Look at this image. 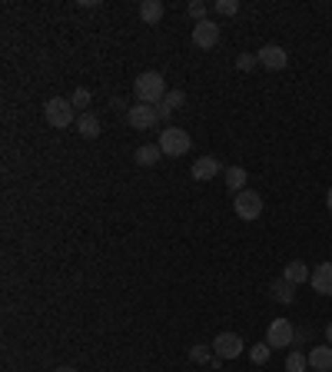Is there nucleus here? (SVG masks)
I'll use <instances>...</instances> for the list:
<instances>
[{"label":"nucleus","instance_id":"f03ea898","mask_svg":"<svg viewBox=\"0 0 332 372\" xmlns=\"http://www.w3.org/2000/svg\"><path fill=\"white\" fill-rule=\"evenodd\" d=\"M43 116H47V123L57 130L74 127V103L64 100V97H50V100L43 103Z\"/></svg>","mask_w":332,"mask_h":372},{"label":"nucleus","instance_id":"a878e982","mask_svg":"<svg viewBox=\"0 0 332 372\" xmlns=\"http://www.w3.org/2000/svg\"><path fill=\"white\" fill-rule=\"evenodd\" d=\"M190 359L193 362H209L213 356H209V346H193L190 349Z\"/></svg>","mask_w":332,"mask_h":372},{"label":"nucleus","instance_id":"7ed1b4c3","mask_svg":"<svg viewBox=\"0 0 332 372\" xmlns=\"http://www.w3.org/2000/svg\"><path fill=\"white\" fill-rule=\"evenodd\" d=\"M190 146H193V137L186 130L166 127L163 133H160V150H163V156H183V153H190Z\"/></svg>","mask_w":332,"mask_h":372},{"label":"nucleus","instance_id":"c756f323","mask_svg":"<svg viewBox=\"0 0 332 372\" xmlns=\"http://www.w3.org/2000/svg\"><path fill=\"white\" fill-rule=\"evenodd\" d=\"M326 206H329V213H332V186H329V193H326Z\"/></svg>","mask_w":332,"mask_h":372},{"label":"nucleus","instance_id":"2eb2a0df","mask_svg":"<svg viewBox=\"0 0 332 372\" xmlns=\"http://www.w3.org/2000/svg\"><path fill=\"white\" fill-rule=\"evenodd\" d=\"M246 180H249V173H246L243 167L226 170V190H230V196H240V193L246 190Z\"/></svg>","mask_w":332,"mask_h":372},{"label":"nucleus","instance_id":"39448f33","mask_svg":"<svg viewBox=\"0 0 332 372\" xmlns=\"http://www.w3.org/2000/svg\"><path fill=\"white\" fill-rule=\"evenodd\" d=\"M266 343H269L272 349L293 346V343H296L293 322H289V319H272V322H269V329H266Z\"/></svg>","mask_w":332,"mask_h":372},{"label":"nucleus","instance_id":"f257e3e1","mask_svg":"<svg viewBox=\"0 0 332 372\" xmlns=\"http://www.w3.org/2000/svg\"><path fill=\"white\" fill-rule=\"evenodd\" d=\"M133 93H137V100H140V103H150V106H156V103H163V97L170 90H166L163 74H156V70H146V74H140V77L133 80Z\"/></svg>","mask_w":332,"mask_h":372},{"label":"nucleus","instance_id":"6e6552de","mask_svg":"<svg viewBox=\"0 0 332 372\" xmlns=\"http://www.w3.org/2000/svg\"><path fill=\"white\" fill-rule=\"evenodd\" d=\"M193 43H196L200 50L216 47V43H219V27L213 24V20H200V24H193Z\"/></svg>","mask_w":332,"mask_h":372},{"label":"nucleus","instance_id":"4be33fe9","mask_svg":"<svg viewBox=\"0 0 332 372\" xmlns=\"http://www.w3.org/2000/svg\"><path fill=\"white\" fill-rule=\"evenodd\" d=\"M163 103L170 106V110H183V103H186V93H183V90H170L163 97Z\"/></svg>","mask_w":332,"mask_h":372},{"label":"nucleus","instance_id":"f8f14e48","mask_svg":"<svg viewBox=\"0 0 332 372\" xmlns=\"http://www.w3.org/2000/svg\"><path fill=\"white\" fill-rule=\"evenodd\" d=\"M219 170H223V163H219L216 156H200V160L193 163V180H200V183L206 180V183H209Z\"/></svg>","mask_w":332,"mask_h":372},{"label":"nucleus","instance_id":"dca6fc26","mask_svg":"<svg viewBox=\"0 0 332 372\" xmlns=\"http://www.w3.org/2000/svg\"><path fill=\"white\" fill-rule=\"evenodd\" d=\"M163 0H143L140 4V20L143 24H160L163 20Z\"/></svg>","mask_w":332,"mask_h":372},{"label":"nucleus","instance_id":"20e7f679","mask_svg":"<svg viewBox=\"0 0 332 372\" xmlns=\"http://www.w3.org/2000/svg\"><path fill=\"white\" fill-rule=\"evenodd\" d=\"M233 209H236V216L246 219V223H253V219L263 216V196L256 190H243L240 196H233Z\"/></svg>","mask_w":332,"mask_h":372},{"label":"nucleus","instance_id":"a211bd4d","mask_svg":"<svg viewBox=\"0 0 332 372\" xmlns=\"http://www.w3.org/2000/svg\"><path fill=\"white\" fill-rule=\"evenodd\" d=\"M269 293H272V299H279V303H296V286L293 282H286V280H276L272 286H269Z\"/></svg>","mask_w":332,"mask_h":372},{"label":"nucleus","instance_id":"412c9836","mask_svg":"<svg viewBox=\"0 0 332 372\" xmlns=\"http://www.w3.org/2000/svg\"><path fill=\"white\" fill-rule=\"evenodd\" d=\"M213 11L223 13V17H233V13H240V0H216Z\"/></svg>","mask_w":332,"mask_h":372},{"label":"nucleus","instance_id":"9b49d317","mask_svg":"<svg viewBox=\"0 0 332 372\" xmlns=\"http://www.w3.org/2000/svg\"><path fill=\"white\" fill-rule=\"evenodd\" d=\"M309 282H312V289L319 296H332V263H319L312 270V276H309Z\"/></svg>","mask_w":332,"mask_h":372},{"label":"nucleus","instance_id":"393cba45","mask_svg":"<svg viewBox=\"0 0 332 372\" xmlns=\"http://www.w3.org/2000/svg\"><path fill=\"white\" fill-rule=\"evenodd\" d=\"M253 67H259V57H256V53H240V57H236V70H253Z\"/></svg>","mask_w":332,"mask_h":372},{"label":"nucleus","instance_id":"4468645a","mask_svg":"<svg viewBox=\"0 0 332 372\" xmlns=\"http://www.w3.org/2000/svg\"><path fill=\"white\" fill-rule=\"evenodd\" d=\"M77 133L83 137V140H97V137H100V120L90 113V110L87 113H80L77 116Z\"/></svg>","mask_w":332,"mask_h":372},{"label":"nucleus","instance_id":"aec40b11","mask_svg":"<svg viewBox=\"0 0 332 372\" xmlns=\"http://www.w3.org/2000/svg\"><path fill=\"white\" fill-rule=\"evenodd\" d=\"M269 356H272V346H269V343H256V346L249 349V359H253L256 366H266Z\"/></svg>","mask_w":332,"mask_h":372},{"label":"nucleus","instance_id":"6ab92c4d","mask_svg":"<svg viewBox=\"0 0 332 372\" xmlns=\"http://www.w3.org/2000/svg\"><path fill=\"white\" fill-rule=\"evenodd\" d=\"M306 369H309V356L299 352V349H293V352L286 356V372H306Z\"/></svg>","mask_w":332,"mask_h":372},{"label":"nucleus","instance_id":"cd10ccee","mask_svg":"<svg viewBox=\"0 0 332 372\" xmlns=\"http://www.w3.org/2000/svg\"><path fill=\"white\" fill-rule=\"evenodd\" d=\"M326 343H329V346H332V322H329V326H326Z\"/></svg>","mask_w":332,"mask_h":372},{"label":"nucleus","instance_id":"b1692460","mask_svg":"<svg viewBox=\"0 0 332 372\" xmlns=\"http://www.w3.org/2000/svg\"><path fill=\"white\" fill-rule=\"evenodd\" d=\"M74 110H83V106H90V90L87 87H77V90H74ZM83 113H87V110H83Z\"/></svg>","mask_w":332,"mask_h":372},{"label":"nucleus","instance_id":"f3484780","mask_svg":"<svg viewBox=\"0 0 332 372\" xmlns=\"http://www.w3.org/2000/svg\"><path fill=\"white\" fill-rule=\"evenodd\" d=\"M160 156H163L160 143H143L140 150H137V163H140V167H156Z\"/></svg>","mask_w":332,"mask_h":372},{"label":"nucleus","instance_id":"ddd939ff","mask_svg":"<svg viewBox=\"0 0 332 372\" xmlns=\"http://www.w3.org/2000/svg\"><path fill=\"white\" fill-rule=\"evenodd\" d=\"M309 266L303 263V259H293V263H286V270H282V280L293 282V286H303V282H309Z\"/></svg>","mask_w":332,"mask_h":372},{"label":"nucleus","instance_id":"5701e85b","mask_svg":"<svg viewBox=\"0 0 332 372\" xmlns=\"http://www.w3.org/2000/svg\"><path fill=\"white\" fill-rule=\"evenodd\" d=\"M206 13H209V4H203V0H193L190 4V17L196 20V24H200V20H209Z\"/></svg>","mask_w":332,"mask_h":372},{"label":"nucleus","instance_id":"423d86ee","mask_svg":"<svg viewBox=\"0 0 332 372\" xmlns=\"http://www.w3.org/2000/svg\"><path fill=\"white\" fill-rule=\"evenodd\" d=\"M127 123L133 130H153L156 123H160V116H156V106H150V103L127 106Z\"/></svg>","mask_w":332,"mask_h":372},{"label":"nucleus","instance_id":"9d476101","mask_svg":"<svg viewBox=\"0 0 332 372\" xmlns=\"http://www.w3.org/2000/svg\"><path fill=\"white\" fill-rule=\"evenodd\" d=\"M306 356H309V369L312 372H332V346L329 343H326V346H312Z\"/></svg>","mask_w":332,"mask_h":372},{"label":"nucleus","instance_id":"1a4fd4ad","mask_svg":"<svg viewBox=\"0 0 332 372\" xmlns=\"http://www.w3.org/2000/svg\"><path fill=\"white\" fill-rule=\"evenodd\" d=\"M256 57H259V67H266V70H282V67L289 64V53H286V47H279V43H266Z\"/></svg>","mask_w":332,"mask_h":372},{"label":"nucleus","instance_id":"c85d7f7f","mask_svg":"<svg viewBox=\"0 0 332 372\" xmlns=\"http://www.w3.org/2000/svg\"><path fill=\"white\" fill-rule=\"evenodd\" d=\"M53 372H77V369H74V366H57Z\"/></svg>","mask_w":332,"mask_h":372},{"label":"nucleus","instance_id":"bb28decb","mask_svg":"<svg viewBox=\"0 0 332 372\" xmlns=\"http://www.w3.org/2000/svg\"><path fill=\"white\" fill-rule=\"evenodd\" d=\"M170 113H173V110H170L166 103H156V116H160V120H170Z\"/></svg>","mask_w":332,"mask_h":372},{"label":"nucleus","instance_id":"0eeeda50","mask_svg":"<svg viewBox=\"0 0 332 372\" xmlns=\"http://www.w3.org/2000/svg\"><path fill=\"white\" fill-rule=\"evenodd\" d=\"M243 339L236 333H219L213 339V352H216L219 359H236V356H243Z\"/></svg>","mask_w":332,"mask_h":372}]
</instances>
